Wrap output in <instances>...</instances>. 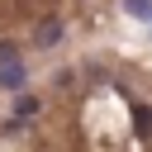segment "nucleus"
Listing matches in <instances>:
<instances>
[{
	"label": "nucleus",
	"mask_w": 152,
	"mask_h": 152,
	"mask_svg": "<svg viewBox=\"0 0 152 152\" xmlns=\"http://www.w3.org/2000/svg\"><path fill=\"white\" fill-rule=\"evenodd\" d=\"M62 33H66V24H62L57 14H43V19H38V28H33V48H57V43H62Z\"/></svg>",
	"instance_id": "obj_1"
},
{
	"label": "nucleus",
	"mask_w": 152,
	"mask_h": 152,
	"mask_svg": "<svg viewBox=\"0 0 152 152\" xmlns=\"http://www.w3.org/2000/svg\"><path fill=\"white\" fill-rule=\"evenodd\" d=\"M24 86H28V66H24V62H5V66H0V90H14V95H19Z\"/></svg>",
	"instance_id": "obj_2"
},
{
	"label": "nucleus",
	"mask_w": 152,
	"mask_h": 152,
	"mask_svg": "<svg viewBox=\"0 0 152 152\" xmlns=\"http://www.w3.org/2000/svg\"><path fill=\"white\" fill-rule=\"evenodd\" d=\"M33 114H38V100H33V95H19V100H14V124H24V119H33Z\"/></svg>",
	"instance_id": "obj_3"
},
{
	"label": "nucleus",
	"mask_w": 152,
	"mask_h": 152,
	"mask_svg": "<svg viewBox=\"0 0 152 152\" xmlns=\"http://www.w3.org/2000/svg\"><path fill=\"white\" fill-rule=\"evenodd\" d=\"M5 62H19V43L14 38H0V66Z\"/></svg>",
	"instance_id": "obj_4"
},
{
	"label": "nucleus",
	"mask_w": 152,
	"mask_h": 152,
	"mask_svg": "<svg viewBox=\"0 0 152 152\" xmlns=\"http://www.w3.org/2000/svg\"><path fill=\"white\" fill-rule=\"evenodd\" d=\"M128 14H138V19H152V0H128Z\"/></svg>",
	"instance_id": "obj_5"
}]
</instances>
